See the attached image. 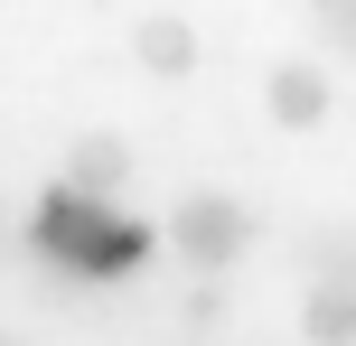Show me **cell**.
<instances>
[{"instance_id":"obj_2","label":"cell","mask_w":356,"mask_h":346,"mask_svg":"<svg viewBox=\"0 0 356 346\" xmlns=\"http://www.w3.org/2000/svg\"><path fill=\"white\" fill-rule=\"evenodd\" d=\"M169 243L197 262V272H225V262L253 253V216H244L234 197H207V187H197V197L169 206Z\"/></svg>"},{"instance_id":"obj_5","label":"cell","mask_w":356,"mask_h":346,"mask_svg":"<svg viewBox=\"0 0 356 346\" xmlns=\"http://www.w3.org/2000/svg\"><path fill=\"white\" fill-rule=\"evenodd\" d=\"M131 56H141L150 75H197V28L188 19H141V28H131Z\"/></svg>"},{"instance_id":"obj_8","label":"cell","mask_w":356,"mask_h":346,"mask_svg":"<svg viewBox=\"0 0 356 346\" xmlns=\"http://www.w3.org/2000/svg\"><path fill=\"white\" fill-rule=\"evenodd\" d=\"M0 346H10V337H0Z\"/></svg>"},{"instance_id":"obj_6","label":"cell","mask_w":356,"mask_h":346,"mask_svg":"<svg viewBox=\"0 0 356 346\" xmlns=\"http://www.w3.org/2000/svg\"><path fill=\"white\" fill-rule=\"evenodd\" d=\"M300 337H309V346H356V291L309 281V300H300Z\"/></svg>"},{"instance_id":"obj_7","label":"cell","mask_w":356,"mask_h":346,"mask_svg":"<svg viewBox=\"0 0 356 346\" xmlns=\"http://www.w3.org/2000/svg\"><path fill=\"white\" fill-rule=\"evenodd\" d=\"M309 19L328 28V47H347V56H356V0H309Z\"/></svg>"},{"instance_id":"obj_3","label":"cell","mask_w":356,"mask_h":346,"mask_svg":"<svg viewBox=\"0 0 356 346\" xmlns=\"http://www.w3.org/2000/svg\"><path fill=\"white\" fill-rule=\"evenodd\" d=\"M66 187H75V197H122V187H131V150L122 141H113V131H85V141H75V159H66Z\"/></svg>"},{"instance_id":"obj_4","label":"cell","mask_w":356,"mask_h":346,"mask_svg":"<svg viewBox=\"0 0 356 346\" xmlns=\"http://www.w3.org/2000/svg\"><path fill=\"white\" fill-rule=\"evenodd\" d=\"M328 66H282L272 75V122H291V131H309V122H328Z\"/></svg>"},{"instance_id":"obj_1","label":"cell","mask_w":356,"mask_h":346,"mask_svg":"<svg viewBox=\"0 0 356 346\" xmlns=\"http://www.w3.org/2000/svg\"><path fill=\"white\" fill-rule=\"evenodd\" d=\"M150 243H160V225L122 216V206H104V197H75L66 178H56L47 197H38V216H29V253H38V262H56V272H75V281L141 272Z\"/></svg>"}]
</instances>
